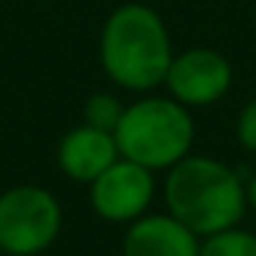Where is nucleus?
<instances>
[{
  "label": "nucleus",
  "instance_id": "obj_1",
  "mask_svg": "<svg viewBox=\"0 0 256 256\" xmlns=\"http://www.w3.org/2000/svg\"><path fill=\"white\" fill-rule=\"evenodd\" d=\"M166 204L168 212L198 237H212L240 226L248 210L240 174L204 154H188L168 168Z\"/></svg>",
  "mask_w": 256,
  "mask_h": 256
},
{
  "label": "nucleus",
  "instance_id": "obj_2",
  "mask_svg": "<svg viewBox=\"0 0 256 256\" xmlns=\"http://www.w3.org/2000/svg\"><path fill=\"white\" fill-rule=\"evenodd\" d=\"M105 74L127 91H152L166 83L174 47L162 17L146 3H124L105 20L100 36Z\"/></svg>",
  "mask_w": 256,
  "mask_h": 256
},
{
  "label": "nucleus",
  "instance_id": "obj_3",
  "mask_svg": "<svg viewBox=\"0 0 256 256\" xmlns=\"http://www.w3.org/2000/svg\"><path fill=\"white\" fill-rule=\"evenodd\" d=\"M113 135L122 157L149 171H162L190 154L196 124L190 108L174 96H144L124 108Z\"/></svg>",
  "mask_w": 256,
  "mask_h": 256
},
{
  "label": "nucleus",
  "instance_id": "obj_4",
  "mask_svg": "<svg viewBox=\"0 0 256 256\" xmlns=\"http://www.w3.org/2000/svg\"><path fill=\"white\" fill-rule=\"evenodd\" d=\"M61 232V204L36 184H20L0 196V250L8 256H36Z\"/></svg>",
  "mask_w": 256,
  "mask_h": 256
},
{
  "label": "nucleus",
  "instance_id": "obj_5",
  "mask_svg": "<svg viewBox=\"0 0 256 256\" xmlns=\"http://www.w3.org/2000/svg\"><path fill=\"white\" fill-rule=\"evenodd\" d=\"M234 83V69L223 52L212 47H190L174 56L166 74L168 94L184 108H206L220 102Z\"/></svg>",
  "mask_w": 256,
  "mask_h": 256
},
{
  "label": "nucleus",
  "instance_id": "obj_6",
  "mask_svg": "<svg viewBox=\"0 0 256 256\" xmlns=\"http://www.w3.org/2000/svg\"><path fill=\"white\" fill-rule=\"evenodd\" d=\"M154 198V171L118 157L91 182V206L110 223H132Z\"/></svg>",
  "mask_w": 256,
  "mask_h": 256
},
{
  "label": "nucleus",
  "instance_id": "obj_7",
  "mask_svg": "<svg viewBox=\"0 0 256 256\" xmlns=\"http://www.w3.org/2000/svg\"><path fill=\"white\" fill-rule=\"evenodd\" d=\"M124 256H198L201 242L182 220L168 215H140L122 242Z\"/></svg>",
  "mask_w": 256,
  "mask_h": 256
},
{
  "label": "nucleus",
  "instance_id": "obj_8",
  "mask_svg": "<svg viewBox=\"0 0 256 256\" xmlns=\"http://www.w3.org/2000/svg\"><path fill=\"white\" fill-rule=\"evenodd\" d=\"M118 144L116 135L108 130L91 127H74L72 132H66L58 146V166L74 182H94L105 168H110L118 160Z\"/></svg>",
  "mask_w": 256,
  "mask_h": 256
},
{
  "label": "nucleus",
  "instance_id": "obj_9",
  "mask_svg": "<svg viewBox=\"0 0 256 256\" xmlns=\"http://www.w3.org/2000/svg\"><path fill=\"white\" fill-rule=\"evenodd\" d=\"M198 256H256V234L245 228H226L204 237Z\"/></svg>",
  "mask_w": 256,
  "mask_h": 256
},
{
  "label": "nucleus",
  "instance_id": "obj_10",
  "mask_svg": "<svg viewBox=\"0 0 256 256\" xmlns=\"http://www.w3.org/2000/svg\"><path fill=\"white\" fill-rule=\"evenodd\" d=\"M122 113H124V105L113 94H94L86 102V124L108 130V132H113L118 127Z\"/></svg>",
  "mask_w": 256,
  "mask_h": 256
},
{
  "label": "nucleus",
  "instance_id": "obj_11",
  "mask_svg": "<svg viewBox=\"0 0 256 256\" xmlns=\"http://www.w3.org/2000/svg\"><path fill=\"white\" fill-rule=\"evenodd\" d=\"M237 140L245 152L256 154V96L250 102H245L237 116Z\"/></svg>",
  "mask_w": 256,
  "mask_h": 256
},
{
  "label": "nucleus",
  "instance_id": "obj_12",
  "mask_svg": "<svg viewBox=\"0 0 256 256\" xmlns=\"http://www.w3.org/2000/svg\"><path fill=\"white\" fill-rule=\"evenodd\" d=\"M245 198H248V206H254V210H256V174L245 182Z\"/></svg>",
  "mask_w": 256,
  "mask_h": 256
},
{
  "label": "nucleus",
  "instance_id": "obj_13",
  "mask_svg": "<svg viewBox=\"0 0 256 256\" xmlns=\"http://www.w3.org/2000/svg\"><path fill=\"white\" fill-rule=\"evenodd\" d=\"M36 256H39V254H36Z\"/></svg>",
  "mask_w": 256,
  "mask_h": 256
}]
</instances>
